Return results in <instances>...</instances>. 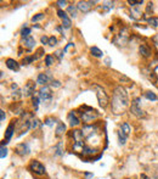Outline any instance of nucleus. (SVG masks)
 I'll return each instance as SVG.
<instances>
[{
  "label": "nucleus",
  "mask_w": 158,
  "mask_h": 179,
  "mask_svg": "<svg viewBox=\"0 0 158 179\" xmlns=\"http://www.w3.org/2000/svg\"><path fill=\"white\" fill-rule=\"evenodd\" d=\"M129 105V99H128V93L125 92V89L123 87H116L113 90V95H112V102H111V109L112 112L116 115H120L123 112H125L127 107Z\"/></svg>",
  "instance_id": "nucleus-1"
},
{
  "label": "nucleus",
  "mask_w": 158,
  "mask_h": 179,
  "mask_svg": "<svg viewBox=\"0 0 158 179\" xmlns=\"http://www.w3.org/2000/svg\"><path fill=\"white\" fill-rule=\"evenodd\" d=\"M81 110H83V112L80 113V119L85 123V126L91 124L94 121H96L99 118V112L95 109L84 106V107H81Z\"/></svg>",
  "instance_id": "nucleus-2"
},
{
  "label": "nucleus",
  "mask_w": 158,
  "mask_h": 179,
  "mask_svg": "<svg viewBox=\"0 0 158 179\" xmlns=\"http://www.w3.org/2000/svg\"><path fill=\"white\" fill-rule=\"evenodd\" d=\"M129 37H130L129 29H128L127 27H123V28L120 29V32L116 36V38L113 39V43H114L116 45H118V46H124V45L128 43Z\"/></svg>",
  "instance_id": "nucleus-3"
},
{
  "label": "nucleus",
  "mask_w": 158,
  "mask_h": 179,
  "mask_svg": "<svg viewBox=\"0 0 158 179\" xmlns=\"http://www.w3.org/2000/svg\"><path fill=\"white\" fill-rule=\"evenodd\" d=\"M95 90H96V98H98V101H99V105L102 109H106L107 105H108V102H110L107 93L100 85H95Z\"/></svg>",
  "instance_id": "nucleus-4"
},
{
  "label": "nucleus",
  "mask_w": 158,
  "mask_h": 179,
  "mask_svg": "<svg viewBox=\"0 0 158 179\" xmlns=\"http://www.w3.org/2000/svg\"><path fill=\"white\" fill-rule=\"evenodd\" d=\"M140 101H141L140 98H135V99L131 101V105H130V112H131L135 117H138V118H142V117L146 116V113L142 111V109H141V106H140Z\"/></svg>",
  "instance_id": "nucleus-5"
},
{
  "label": "nucleus",
  "mask_w": 158,
  "mask_h": 179,
  "mask_svg": "<svg viewBox=\"0 0 158 179\" xmlns=\"http://www.w3.org/2000/svg\"><path fill=\"white\" fill-rule=\"evenodd\" d=\"M28 169L31 172H33L34 174H37V176H44L45 174V167H44V164L41 162H39V161H37V160L31 161V163L28 166Z\"/></svg>",
  "instance_id": "nucleus-6"
},
{
  "label": "nucleus",
  "mask_w": 158,
  "mask_h": 179,
  "mask_svg": "<svg viewBox=\"0 0 158 179\" xmlns=\"http://www.w3.org/2000/svg\"><path fill=\"white\" fill-rule=\"evenodd\" d=\"M98 130H99V127L98 126H93V124H88V126H84L83 127V129H81V132H83V134H84V138H91L93 135H95L96 133H98Z\"/></svg>",
  "instance_id": "nucleus-7"
},
{
  "label": "nucleus",
  "mask_w": 158,
  "mask_h": 179,
  "mask_svg": "<svg viewBox=\"0 0 158 179\" xmlns=\"http://www.w3.org/2000/svg\"><path fill=\"white\" fill-rule=\"evenodd\" d=\"M22 92H23V95H24L26 98H28V96H33V95L35 94V83L32 82V80L27 82Z\"/></svg>",
  "instance_id": "nucleus-8"
},
{
  "label": "nucleus",
  "mask_w": 158,
  "mask_h": 179,
  "mask_svg": "<svg viewBox=\"0 0 158 179\" xmlns=\"http://www.w3.org/2000/svg\"><path fill=\"white\" fill-rule=\"evenodd\" d=\"M96 4V1H79L78 5H77V7H78V10H80L83 14H88L91 9H93V6Z\"/></svg>",
  "instance_id": "nucleus-9"
},
{
  "label": "nucleus",
  "mask_w": 158,
  "mask_h": 179,
  "mask_svg": "<svg viewBox=\"0 0 158 179\" xmlns=\"http://www.w3.org/2000/svg\"><path fill=\"white\" fill-rule=\"evenodd\" d=\"M57 16H59L60 19L62 20V27L63 28H66V29H68V28H71V26H72V22H71V19L68 17V15L63 11V10H57Z\"/></svg>",
  "instance_id": "nucleus-10"
},
{
  "label": "nucleus",
  "mask_w": 158,
  "mask_h": 179,
  "mask_svg": "<svg viewBox=\"0 0 158 179\" xmlns=\"http://www.w3.org/2000/svg\"><path fill=\"white\" fill-rule=\"evenodd\" d=\"M52 80H54V78H52V76L50 75V72H43V73H39V76H38V78H37V83L45 87L49 82L51 83Z\"/></svg>",
  "instance_id": "nucleus-11"
},
{
  "label": "nucleus",
  "mask_w": 158,
  "mask_h": 179,
  "mask_svg": "<svg viewBox=\"0 0 158 179\" xmlns=\"http://www.w3.org/2000/svg\"><path fill=\"white\" fill-rule=\"evenodd\" d=\"M139 53H140V55H141L142 58H145V59H148V58L152 56V49H151L146 43L140 44V46H139Z\"/></svg>",
  "instance_id": "nucleus-12"
},
{
  "label": "nucleus",
  "mask_w": 158,
  "mask_h": 179,
  "mask_svg": "<svg viewBox=\"0 0 158 179\" xmlns=\"http://www.w3.org/2000/svg\"><path fill=\"white\" fill-rule=\"evenodd\" d=\"M38 95H39L40 100L48 101V100H51V98H52V92H51V89H50L49 87L45 85V87H43V88L39 90Z\"/></svg>",
  "instance_id": "nucleus-13"
},
{
  "label": "nucleus",
  "mask_w": 158,
  "mask_h": 179,
  "mask_svg": "<svg viewBox=\"0 0 158 179\" xmlns=\"http://www.w3.org/2000/svg\"><path fill=\"white\" fill-rule=\"evenodd\" d=\"M67 121H68V124L73 128V127H77L80 124V119L79 117L77 116V112L76 111H71V112H68V115H67Z\"/></svg>",
  "instance_id": "nucleus-14"
},
{
  "label": "nucleus",
  "mask_w": 158,
  "mask_h": 179,
  "mask_svg": "<svg viewBox=\"0 0 158 179\" xmlns=\"http://www.w3.org/2000/svg\"><path fill=\"white\" fill-rule=\"evenodd\" d=\"M15 151H16V154H17V155H20V156H26V155H28V154H29L31 149H29V145H28V144L21 143V144H19V145L16 146Z\"/></svg>",
  "instance_id": "nucleus-15"
},
{
  "label": "nucleus",
  "mask_w": 158,
  "mask_h": 179,
  "mask_svg": "<svg viewBox=\"0 0 158 179\" xmlns=\"http://www.w3.org/2000/svg\"><path fill=\"white\" fill-rule=\"evenodd\" d=\"M22 46H24L27 50H32L34 46H35V39L32 38V37H26V38H22Z\"/></svg>",
  "instance_id": "nucleus-16"
},
{
  "label": "nucleus",
  "mask_w": 158,
  "mask_h": 179,
  "mask_svg": "<svg viewBox=\"0 0 158 179\" xmlns=\"http://www.w3.org/2000/svg\"><path fill=\"white\" fill-rule=\"evenodd\" d=\"M14 132H15V121H14L12 123H10L9 127H7L6 130H5V138H4V140H5L6 143H9V141L11 140L12 135H14Z\"/></svg>",
  "instance_id": "nucleus-17"
},
{
  "label": "nucleus",
  "mask_w": 158,
  "mask_h": 179,
  "mask_svg": "<svg viewBox=\"0 0 158 179\" xmlns=\"http://www.w3.org/2000/svg\"><path fill=\"white\" fill-rule=\"evenodd\" d=\"M5 63H6V67L11 71H19L20 70V63L14 59H7L5 61Z\"/></svg>",
  "instance_id": "nucleus-18"
},
{
  "label": "nucleus",
  "mask_w": 158,
  "mask_h": 179,
  "mask_svg": "<svg viewBox=\"0 0 158 179\" xmlns=\"http://www.w3.org/2000/svg\"><path fill=\"white\" fill-rule=\"evenodd\" d=\"M11 90H12V96H14V99L15 100H19L23 96V92H21L17 84L14 83V84L11 85Z\"/></svg>",
  "instance_id": "nucleus-19"
},
{
  "label": "nucleus",
  "mask_w": 158,
  "mask_h": 179,
  "mask_svg": "<svg viewBox=\"0 0 158 179\" xmlns=\"http://www.w3.org/2000/svg\"><path fill=\"white\" fill-rule=\"evenodd\" d=\"M71 135L73 137V140H74V141H81V140H84V134H83V132L79 130V129L72 130Z\"/></svg>",
  "instance_id": "nucleus-20"
},
{
  "label": "nucleus",
  "mask_w": 158,
  "mask_h": 179,
  "mask_svg": "<svg viewBox=\"0 0 158 179\" xmlns=\"http://www.w3.org/2000/svg\"><path fill=\"white\" fill-rule=\"evenodd\" d=\"M83 156H93V155H95L96 154V149H93V147H90V146H85L84 149H83Z\"/></svg>",
  "instance_id": "nucleus-21"
},
{
  "label": "nucleus",
  "mask_w": 158,
  "mask_h": 179,
  "mask_svg": "<svg viewBox=\"0 0 158 179\" xmlns=\"http://www.w3.org/2000/svg\"><path fill=\"white\" fill-rule=\"evenodd\" d=\"M64 132H66V126H64L63 123L59 122V123H57V127H56V130H55V134H56V137H61V135H62Z\"/></svg>",
  "instance_id": "nucleus-22"
},
{
  "label": "nucleus",
  "mask_w": 158,
  "mask_h": 179,
  "mask_svg": "<svg viewBox=\"0 0 158 179\" xmlns=\"http://www.w3.org/2000/svg\"><path fill=\"white\" fill-rule=\"evenodd\" d=\"M90 53H91V55L95 56V58H102V55H103V53L100 50L98 46H93V48L90 49Z\"/></svg>",
  "instance_id": "nucleus-23"
},
{
  "label": "nucleus",
  "mask_w": 158,
  "mask_h": 179,
  "mask_svg": "<svg viewBox=\"0 0 158 179\" xmlns=\"http://www.w3.org/2000/svg\"><path fill=\"white\" fill-rule=\"evenodd\" d=\"M54 150H55V154H56L57 156L63 155V143H62V141H60L59 144L54 147Z\"/></svg>",
  "instance_id": "nucleus-24"
},
{
  "label": "nucleus",
  "mask_w": 158,
  "mask_h": 179,
  "mask_svg": "<svg viewBox=\"0 0 158 179\" xmlns=\"http://www.w3.org/2000/svg\"><path fill=\"white\" fill-rule=\"evenodd\" d=\"M120 130H122V132H123V133H124L127 137H128V135L130 134V132H131V129H130V126H129L127 122H125V123H123V124L120 126Z\"/></svg>",
  "instance_id": "nucleus-25"
},
{
  "label": "nucleus",
  "mask_w": 158,
  "mask_h": 179,
  "mask_svg": "<svg viewBox=\"0 0 158 179\" xmlns=\"http://www.w3.org/2000/svg\"><path fill=\"white\" fill-rule=\"evenodd\" d=\"M130 17H133L134 20L141 19V11H140L139 9H131V11H130Z\"/></svg>",
  "instance_id": "nucleus-26"
},
{
  "label": "nucleus",
  "mask_w": 158,
  "mask_h": 179,
  "mask_svg": "<svg viewBox=\"0 0 158 179\" xmlns=\"http://www.w3.org/2000/svg\"><path fill=\"white\" fill-rule=\"evenodd\" d=\"M118 141L120 145H125V143H127V135L122 130H118Z\"/></svg>",
  "instance_id": "nucleus-27"
},
{
  "label": "nucleus",
  "mask_w": 158,
  "mask_h": 179,
  "mask_svg": "<svg viewBox=\"0 0 158 179\" xmlns=\"http://www.w3.org/2000/svg\"><path fill=\"white\" fill-rule=\"evenodd\" d=\"M113 5H114V2L113 1H105L103 4H102V9H103V11H110L112 7H113Z\"/></svg>",
  "instance_id": "nucleus-28"
},
{
  "label": "nucleus",
  "mask_w": 158,
  "mask_h": 179,
  "mask_svg": "<svg viewBox=\"0 0 158 179\" xmlns=\"http://www.w3.org/2000/svg\"><path fill=\"white\" fill-rule=\"evenodd\" d=\"M77 9H78V7H76L74 5H69L68 9H67V12H68L72 17H76V16H77Z\"/></svg>",
  "instance_id": "nucleus-29"
},
{
  "label": "nucleus",
  "mask_w": 158,
  "mask_h": 179,
  "mask_svg": "<svg viewBox=\"0 0 158 179\" xmlns=\"http://www.w3.org/2000/svg\"><path fill=\"white\" fill-rule=\"evenodd\" d=\"M145 98L147 100H151V101H156V100L158 99L157 95H156L153 92H146V93H145Z\"/></svg>",
  "instance_id": "nucleus-30"
},
{
  "label": "nucleus",
  "mask_w": 158,
  "mask_h": 179,
  "mask_svg": "<svg viewBox=\"0 0 158 179\" xmlns=\"http://www.w3.org/2000/svg\"><path fill=\"white\" fill-rule=\"evenodd\" d=\"M147 78L151 80L153 84H156L157 83V77H156V73H155V71H147Z\"/></svg>",
  "instance_id": "nucleus-31"
},
{
  "label": "nucleus",
  "mask_w": 158,
  "mask_h": 179,
  "mask_svg": "<svg viewBox=\"0 0 158 179\" xmlns=\"http://www.w3.org/2000/svg\"><path fill=\"white\" fill-rule=\"evenodd\" d=\"M40 126V121L38 118H31V129H37Z\"/></svg>",
  "instance_id": "nucleus-32"
},
{
  "label": "nucleus",
  "mask_w": 158,
  "mask_h": 179,
  "mask_svg": "<svg viewBox=\"0 0 158 179\" xmlns=\"http://www.w3.org/2000/svg\"><path fill=\"white\" fill-rule=\"evenodd\" d=\"M54 63H55L54 56H51V55H46V56H45V65H46V66H51V65H54Z\"/></svg>",
  "instance_id": "nucleus-33"
},
{
  "label": "nucleus",
  "mask_w": 158,
  "mask_h": 179,
  "mask_svg": "<svg viewBox=\"0 0 158 179\" xmlns=\"http://www.w3.org/2000/svg\"><path fill=\"white\" fill-rule=\"evenodd\" d=\"M150 26H152L153 28H157L158 27V17H150V20L147 21Z\"/></svg>",
  "instance_id": "nucleus-34"
},
{
  "label": "nucleus",
  "mask_w": 158,
  "mask_h": 179,
  "mask_svg": "<svg viewBox=\"0 0 158 179\" xmlns=\"http://www.w3.org/2000/svg\"><path fill=\"white\" fill-rule=\"evenodd\" d=\"M128 4L131 6V7H136V6H139V5H142L143 4V1L142 0H128Z\"/></svg>",
  "instance_id": "nucleus-35"
},
{
  "label": "nucleus",
  "mask_w": 158,
  "mask_h": 179,
  "mask_svg": "<svg viewBox=\"0 0 158 179\" xmlns=\"http://www.w3.org/2000/svg\"><path fill=\"white\" fill-rule=\"evenodd\" d=\"M31 32H32V29H31L29 27H23V29H22L21 34H22V37H23V38H26V37H29Z\"/></svg>",
  "instance_id": "nucleus-36"
},
{
  "label": "nucleus",
  "mask_w": 158,
  "mask_h": 179,
  "mask_svg": "<svg viewBox=\"0 0 158 179\" xmlns=\"http://www.w3.org/2000/svg\"><path fill=\"white\" fill-rule=\"evenodd\" d=\"M7 156V149L5 147V145H1V149H0V157L1 159H5Z\"/></svg>",
  "instance_id": "nucleus-37"
},
{
  "label": "nucleus",
  "mask_w": 158,
  "mask_h": 179,
  "mask_svg": "<svg viewBox=\"0 0 158 179\" xmlns=\"http://www.w3.org/2000/svg\"><path fill=\"white\" fill-rule=\"evenodd\" d=\"M34 60H35L34 59V56H26L22 62H23V65H29V63H32Z\"/></svg>",
  "instance_id": "nucleus-38"
},
{
  "label": "nucleus",
  "mask_w": 158,
  "mask_h": 179,
  "mask_svg": "<svg viewBox=\"0 0 158 179\" xmlns=\"http://www.w3.org/2000/svg\"><path fill=\"white\" fill-rule=\"evenodd\" d=\"M43 19H44V14H38V15L32 17V22H38V21L43 20Z\"/></svg>",
  "instance_id": "nucleus-39"
},
{
  "label": "nucleus",
  "mask_w": 158,
  "mask_h": 179,
  "mask_svg": "<svg viewBox=\"0 0 158 179\" xmlns=\"http://www.w3.org/2000/svg\"><path fill=\"white\" fill-rule=\"evenodd\" d=\"M54 123H55V119L54 118H46L44 121V124H46V126H49V127H52Z\"/></svg>",
  "instance_id": "nucleus-40"
},
{
  "label": "nucleus",
  "mask_w": 158,
  "mask_h": 179,
  "mask_svg": "<svg viewBox=\"0 0 158 179\" xmlns=\"http://www.w3.org/2000/svg\"><path fill=\"white\" fill-rule=\"evenodd\" d=\"M56 44H57V38H56V37H50L49 45H50V46H54V45H56Z\"/></svg>",
  "instance_id": "nucleus-41"
},
{
  "label": "nucleus",
  "mask_w": 158,
  "mask_h": 179,
  "mask_svg": "<svg viewBox=\"0 0 158 179\" xmlns=\"http://www.w3.org/2000/svg\"><path fill=\"white\" fill-rule=\"evenodd\" d=\"M50 84H51L52 88H60V87H61V82H60V80H56V79H54Z\"/></svg>",
  "instance_id": "nucleus-42"
},
{
  "label": "nucleus",
  "mask_w": 158,
  "mask_h": 179,
  "mask_svg": "<svg viewBox=\"0 0 158 179\" xmlns=\"http://www.w3.org/2000/svg\"><path fill=\"white\" fill-rule=\"evenodd\" d=\"M43 54H44V49H43V48H40V49H38V50H37V55L34 56V59L38 60L40 56H43Z\"/></svg>",
  "instance_id": "nucleus-43"
},
{
  "label": "nucleus",
  "mask_w": 158,
  "mask_h": 179,
  "mask_svg": "<svg viewBox=\"0 0 158 179\" xmlns=\"http://www.w3.org/2000/svg\"><path fill=\"white\" fill-rule=\"evenodd\" d=\"M63 54H64V51H63V49H62V50H57V51L55 53V55H56V56L59 58V60H60V61H61V60H62V58H63Z\"/></svg>",
  "instance_id": "nucleus-44"
},
{
  "label": "nucleus",
  "mask_w": 158,
  "mask_h": 179,
  "mask_svg": "<svg viewBox=\"0 0 158 179\" xmlns=\"http://www.w3.org/2000/svg\"><path fill=\"white\" fill-rule=\"evenodd\" d=\"M49 39H50V38H49V37H46V36H43V37L40 38V40H41V43H43V44H49Z\"/></svg>",
  "instance_id": "nucleus-45"
},
{
  "label": "nucleus",
  "mask_w": 158,
  "mask_h": 179,
  "mask_svg": "<svg viewBox=\"0 0 158 179\" xmlns=\"http://www.w3.org/2000/svg\"><path fill=\"white\" fill-rule=\"evenodd\" d=\"M57 5H59L60 7H64V6L67 5V1H66V0H59V1H57Z\"/></svg>",
  "instance_id": "nucleus-46"
},
{
  "label": "nucleus",
  "mask_w": 158,
  "mask_h": 179,
  "mask_svg": "<svg viewBox=\"0 0 158 179\" xmlns=\"http://www.w3.org/2000/svg\"><path fill=\"white\" fill-rule=\"evenodd\" d=\"M5 117H6V116H5V111H4V110H0V121L4 122V121H5Z\"/></svg>",
  "instance_id": "nucleus-47"
},
{
  "label": "nucleus",
  "mask_w": 158,
  "mask_h": 179,
  "mask_svg": "<svg viewBox=\"0 0 158 179\" xmlns=\"http://www.w3.org/2000/svg\"><path fill=\"white\" fill-rule=\"evenodd\" d=\"M71 46H74V44H73V43H68V44H67V45L64 46V49H63V51H64V53H67V50H68V49H69Z\"/></svg>",
  "instance_id": "nucleus-48"
},
{
  "label": "nucleus",
  "mask_w": 158,
  "mask_h": 179,
  "mask_svg": "<svg viewBox=\"0 0 158 179\" xmlns=\"http://www.w3.org/2000/svg\"><path fill=\"white\" fill-rule=\"evenodd\" d=\"M140 179H150V178H148L146 174H141V176H140Z\"/></svg>",
  "instance_id": "nucleus-49"
},
{
  "label": "nucleus",
  "mask_w": 158,
  "mask_h": 179,
  "mask_svg": "<svg viewBox=\"0 0 158 179\" xmlns=\"http://www.w3.org/2000/svg\"><path fill=\"white\" fill-rule=\"evenodd\" d=\"M85 177H88V178H90V177H93V174H91V173H85Z\"/></svg>",
  "instance_id": "nucleus-50"
},
{
  "label": "nucleus",
  "mask_w": 158,
  "mask_h": 179,
  "mask_svg": "<svg viewBox=\"0 0 158 179\" xmlns=\"http://www.w3.org/2000/svg\"><path fill=\"white\" fill-rule=\"evenodd\" d=\"M110 61H111L110 59H106V63H107V65H110Z\"/></svg>",
  "instance_id": "nucleus-51"
}]
</instances>
